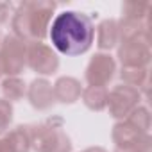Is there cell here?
<instances>
[{"mask_svg":"<svg viewBox=\"0 0 152 152\" xmlns=\"http://www.w3.org/2000/svg\"><path fill=\"white\" fill-rule=\"evenodd\" d=\"M48 29L54 48L64 56L84 54L86 50H90L95 38L91 18L77 11H64L57 15Z\"/></svg>","mask_w":152,"mask_h":152,"instance_id":"cell-1","label":"cell"},{"mask_svg":"<svg viewBox=\"0 0 152 152\" xmlns=\"http://www.w3.org/2000/svg\"><path fill=\"white\" fill-rule=\"evenodd\" d=\"M56 4L52 2H23L18 6L13 16V31L20 39L39 41L47 36L50 18L54 15Z\"/></svg>","mask_w":152,"mask_h":152,"instance_id":"cell-2","label":"cell"},{"mask_svg":"<svg viewBox=\"0 0 152 152\" xmlns=\"http://www.w3.org/2000/svg\"><path fill=\"white\" fill-rule=\"evenodd\" d=\"M32 147L38 152H70L72 143L61 131V122L54 125V122L50 120L32 129Z\"/></svg>","mask_w":152,"mask_h":152,"instance_id":"cell-3","label":"cell"},{"mask_svg":"<svg viewBox=\"0 0 152 152\" xmlns=\"http://www.w3.org/2000/svg\"><path fill=\"white\" fill-rule=\"evenodd\" d=\"M0 63L4 73L16 75L27 64V45L16 36H6L0 45Z\"/></svg>","mask_w":152,"mask_h":152,"instance_id":"cell-4","label":"cell"},{"mask_svg":"<svg viewBox=\"0 0 152 152\" xmlns=\"http://www.w3.org/2000/svg\"><path fill=\"white\" fill-rule=\"evenodd\" d=\"M27 64L38 73L48 75L57 70L59 59H57V54L45 43L31 41V45L27 47Z\"/></svg>","mask_w":152,"mask_h":152,"instance_id":"cell-5","label":"cell"},{"mask_svg":"<svg viewBox=\"0 0 152 152\" xmlns=\"http://www.w3.org/2000/svg\"><path fill=\"white\" fill-rule=\"evenodd\" d=\"M113 72H115V61L111 59V56L99 54L90 61L86 68V81L90 83V86L102 88L106 83L111 81Z\"/></svg>","mask_w":152,"mask_h":152,"instance_id":"cell-6","label":"cell"},{"mask_svg":"<svg viewBox=\"0 0 152 152\" xmlns=\"http://www.w3.org/2000/svg\"><path fill=\"white\" fill-rule=\"evenodd\" d=\"M29 100L36 109H48L54 102V88L45 79H36L29 88Z\"/></svg>","mask_w":152,"mask_h":152,"instance_id":"cell-7","label":"cell"},{"mask_svg":"<svg viewBox=\"0 0 152 152\" xmlns=\"http://www.w3.org/2000/svg\"><path fill=\"white\" fill-rule=\"evenodd\" d=\"M81 95V84L72 79V77H61L56 84H54V97L56 100H61V102H75Z\"/></svg>","mask_w":152,"mask_h":152,"instance_id":"cell-8","label":"cell"},{"mask_svg":"<svg viewBox=\"0 0 152 152\" xmlns=\"http://www.w3.org/2000/svg\"><path fill=\"white\" fill-rule=\"evenodd\" d=\"M132 99H134V91L132 90H129V88H116L111 93V97L107 99L111 113L115 116H124V113L131 107L132 102H129V100H132Z\"/></svg>","mask_w":152,"mask_h":152,"instance_id":"cell-9","label":"cell"},{"mask_svg":"<svg viewBox=\"0 0 152 152\" xmlns=\"http://www.w3.org/2000/svg\"><path fill=\"white\" fill-rule=\"evenodd\" d=\"M83 100L90 109L100 111L106 104H107V93L104 88H97V86H90L84 90L83 93Z\"/></svg>","mask_w":152,"mask_h":152,"instance_id":"cell-10","label":"cell"},{"mask_svg":"<svg viewBox=\"0 0 152 152\" xmlns=\"http://www.w3.org/2000/svg\"><path fill=\"white\" fill-rule=\"evenodd\" d=\"M118 38V27L116 22L106 20L99 25V47L100 48H111Z\"/></svg>","mask_w":152,"mask_h":152,"instance_id":"cell-11","label":"cell"},{"mask_svg":"<svg viewBox=\"0 0 152 152\" xmlns=\"http://www.w3.org/2000/svg\"><path fill=\"white\" fill-rule=\"evenodd\" d=\"M2 93L6 95L7 100H18L25 93V84L18 77H9L2 83Z\"/></svg>","mask_w":152,"mask_h":152,"instance_id":"cell-12","label":"cell"},{"mask_svg":"<svg viewBox=\"0 0 152 152\" xmlns=\"http://www.w3.org/2000/svg\"><path fill=\"white\" fill-rule=\"evenodd\" d=\"M11 118H13V107H11L9 100H2V99H0V134L9 127Z\"/></svg>","mask_w":152,"mask_h":152,"instance_id":"cell-13","label":"cell"},{"mask_svg":"<svg viewBox=\"0 0 152 152\" xmlns=\"http://www.w3.org/2000/svg\"><path fill=\"white\" fill-rule=\"evenodd\" d=\"M9 13H11V6H9V4H4V2H0V23L7 22Z\"/></svg>","mask_w":152,"mask_h":152,"instance_id":"cell-14","label":"cell"},{"mask_svg":"<svg viewBox=\"0 0 152 152\" xmlns=\"http://www.w3.org/2000/svg\"><path fill=\"white\" fill-rule=\"evenodd\" d=\"M84 152H104L102 148H88V150H84Z\"/></svg>","mask_w":152,"mask_h":152,"instance_id":"cell-15","label":"cell"},{"mask_svg":"<svg viewBox=\"0 0 152 152\" xmlns=\"http://www.w3.org/2000/svg\"><path fill=\"white\" fill-rule=\"evenodd\" d=\"M4 75V68H2V63H0V77Z\"/></svg>","mask_w":152,"mask_h":152,"instance_id":"cell-16","label":"cell"}]
</instances>
